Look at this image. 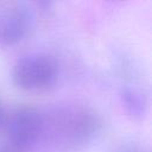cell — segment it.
<instances>
[{
	"instance_id": "cell-2",
	"label": "cell",
	"mask_w": 152,
	"mask_h": 152,
	"mask_svg": "<svg viewBox=\"0 0 152 152\" xmlns=\"http://www.w3.org/2000/svg\"><path fill=\"white\" fill-rule=\"evenodd\" d=\"M58 77V63L49 53L31 52L21 56L13 65V83L24 90H45Z\"/></svg>"
},
{
	"instance_id": "cell-4",
	"label": "cell",
	"mask_w": 152,
	"mask_h": 152,
	"mask_svg": "<svg viewBox=\"0 0 152 152\" xmlns=\"http://www.w3.org/2000/svg\"><path fill=\"white\" fill-rule=\"evenodd\" d=\"M36 14L27 2H15L0 12V45L8 46L21 42L33 28Z\"/></svg>"
},
{
	"instance_id": "cell-8",
	"label": "cell",
	"mask_w": 152,
	"mask_h": 152,
	"mask_svg": "<svg viewBox=\"0 0 152 152\" xmlns=\"http://www.w3.org/2000/svg\"><path fill=\"white\" fill-rule=\"evenodd\" d=\"M5 118H6V114H5V110H4V107L1 104V101H0V126L5 122Z\"/></svg>"
},
{
	"instance_id": "cell-7",
	"label": "cell",
	"mask_w": 152,
	"mask_h": 152,
	"mask_svg": "<svg viewBox=\"0 0 152 152\" xmlns=\"http://www.w3.org/2000/svg\"><path fill=\"white\" fill-rule=\"evenodd\" d=\"M0 152H23V151L8 144V145H4V146H1V147H0Z\"/></svg>"
},
{
	"instance_id": "cell-5",
	"label": "cell",
	"mask_w": 152,
	"mask_h": 152,
	"mask_svg": "<svg viewBox=\"0 0 152 152\" xmlns=\"http://www.w3.org/2000/svg\"><path fill=\"white\" fill-rule=\"evenodd\" d=\"M119 97L125 110L135 119L142 118L148 108V100L145 91L134 84H124L120 88Z\"/></svg>"
},
{
	"instance_id": "cell-3",
	"label": "cell",
	"mask_w": 152,
	"mask_h": 152,
	"mask_svg": "<svg viewBox=\"0 0 152 152\" xmlns=\"http://www.w3.org/2000/svg\"><path fill=\"white\" fill-rule=\"evenodd\" d=\"M10 145L24 151L36 144L44 131L43 112L32 106H19L5 118Z\"/></svg>"
},
{
	"instance_id": "cell-1",
	"label": "cell",
	"mask_w": 152,
	"mask_h": 152,
	"mask_svg": "<svg viewBox=\"0 0 152 152\" xmlns=\"http://www.w3.org/2000/svg\"><path fill=\"white\" fill-rule=\"evenodd\" d=\"M43 137L61 150H80L91 142L102 128L99 113L88 104L63 103L43 112Z\"/></svg>"
},
{
	"instance_id": "cell-6",
	"label": "cell",
	"mask_w": 152,
	"mask_h": 152,
	"mask_svg": "<svg viewBox=\"0 0 152 152\" xmlns=\"http://www.w3.org/2000/svg\"><path fill=\"white\" fill-rule=\"evenodd\" d=\"M114 152H150V150L137 141H125L118 145L114 150Z\"/></svg>"
}]
</instances>
